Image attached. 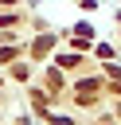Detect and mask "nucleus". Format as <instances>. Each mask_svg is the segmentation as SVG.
Returning <instances> with one entry per match:
<instances>
[{
	"mask_svg": "<svg viewBox=\"0 0 121 125\" xmlns=\"http://www.w3.org/2000/svg\"><path fill=\"white\" fill-rule=\"evenodd\" d=\"M47 51H51V35H43V39L35 43V55H47Z\"/></svg>",
	"mask_w": 121,
	"mask_h": 125,
	"instance_id": "1",
	"label": "nucleus"
}]
</instances>
